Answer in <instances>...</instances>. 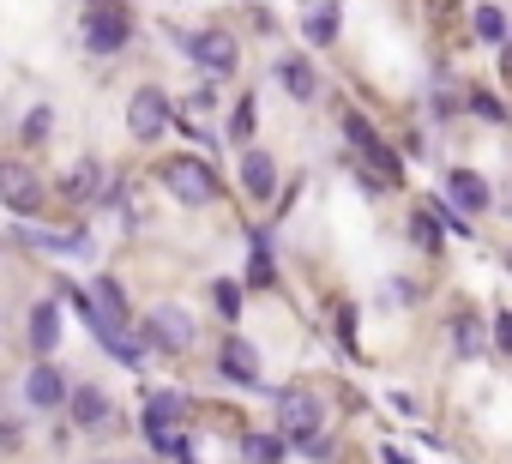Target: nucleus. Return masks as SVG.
<instances>
[{
    "instance_id": "obj_13",
    "label": "nucleus",
    "mask_w": 512,
    "mask_h": 464,
    "mask_svg": "<svg viewBox=\"0 0 512 464\" xmlns=\"http://www.w3.org/2000/svg\"><path fill=\"white\" fill-rule=\"evenodd\" d=\"M278 79H284V91H290L296 103H314V91H320V73H314L308 61H296V55L278 61Z\"/></svg>"
},
{
    "instance_id": "obj_10",
    "label": "nucleus",
    "mask_w": 512,
    "mask_h": 464,
    "mask_svg": "<svg viewBox=\"0 0 512 464\" xmlns=\"http://www.w3.org/2000/svg\"><path fill=\"white\" fill-rule=\"evenodd\" d=\"M181 404H187L181 392H151V398H145V434H151V440L175 434V422H181Z\"/></svg>"
},
{
    "instance_id": "obj_4",
    "label": "nucleus",
    "mask_w": 512,
    "mask_h": 464,
    "mask_svg": "<svg viewBox=\"0 0 512 464\" xmlns=\"http://www.w3.org/2000/svg\"><path fill=\"white\" fill-rule=\"evenodd\" d=\"M169 115H175V109H169V97H163L157 85L133 91V103H127V127H133V139H145V145L169 127Z\"/></svg>"
},
{
    "instance_id": "obj_18",
    "label": "nucleus",
    "mask_w": 512,
    "mask_h": 464,
    "mask_svg": "<svg viewBox=\"0 0 512 464\" xmlns=\"http://www.w3.org/2000/svg\"><path fill=\"white\" fill-rule=\"evenodd\" d=\"M452 350L470 356V362L482 356V320H476V314H458V320H452Z\"/></svg>"
},
{
    "instance_id": "obj_27",
    "label": "nucleus",
    "mask_w": 512,
    "mask_h": 464,
    "mask_svg": "<svg viewBox=\"0 0 512 464\" xmlns=\"http://www.w3.org/2000/svg\"><path fill=\"white\" fill-rule=\"evenodd\" d=\"M229 133H235V139H247V133H253V97H241V109H235Z\"/></svg>"
},
{
    "instance_id": "obj_14",
    "label": "nucleus",
    "mask_w": 512,
    "mask_h": 464,
    "mask_svg": "<svg viewBox=\"0 0 512 464\" xmlns=\"http://www.w3.org/2000/svg\"><path fill=\"white\" fill-rule=\"evenodd\" d=\"M0 193H7V205H13V211H37V205H43V187H37L31 175H19V169L0 175Z\"/></svg>"
},
{
    "instance_id": "obj_19",
    "label": "nucleus",
    "mask_w": 512,
    "mask_h": 464,
    "mask_svg": "<svg viewBox=\"0 0 512 464\" xmlns=\"http://www.w3.org/2000/svg\"><path fill=\"white\" fill-rule=\"evenodd\" d=\"M476 37H482V43H506V37H512L506 13H500V7H482V13H476Z\"/></svg>"
},
{
    "instance_id": "obj_32",
    "label": "nucleus",
    "mask_w": 512,
    "mask_h": 464,
    "mask_svg": "<svg viewBox=\"0 0 512 464\" xmlns=\"http://www.w3.org/2000/svg\"><path fill=\"white\" fill-rule=\"evenodd\" d=\"M0 175H7V169H0Z\"/></svg>"
},
{
    "instance_id": "obj_33",
    "label": "nucleus",
    "mask_w": 512,
    "mask_h": 464,
    "mask_svg": "<svg viewBox=\"0 0 512 464\" xmlns=\"http://www.w3.org/2000/svg\"><path fill=\"white\" fill-rule=\"evenodd\" d=\"M103 464H109V458H103Z\"/></svg>"
},
{
    "instance_id": "obj_15",
    "label": "nucleus",
    "mask_w": 512,
    "mask_h": 464,
    "mask_svg": "<svg viewBox=\"0 0 512 464\" xmlns=\"http://www.w3.org/2000/svg\"><path fill=\"white\" fill-rule=\"evenodd\" d=\"M73 422H79V428H103V422H109V398H103L97 386H79V392H73Z\"/></svg>"
},
{
    "instance_id": "obj_2",
    "label": "nucleus",
    "mask_w": 512,
    "mask_h": 464,
    "mask_svg": "<svg viewBox=\"0 0 512 464\" xmlns=\"http://www.w3.org/2000/svg\"><path fill=\"white\" fill-rule=\"evenodd\" d=\"M79 37H85V49H91V55H115V49L133 37V25H127V13H121V7H109V0H103V7H91V13H85Z\"/></svg>"
},
{
    "instance_id": "obj_24",
    "label": "nucleus",
    "mask_w": 512,
    "mask_h": 464,
    "mask_svg": "<svg viewBox=\"0 0 512 464\" xmlns=\"http://www.w3.org/2000/svg\"><path fill=\"white\" fill-rule=\"evenodd\" d=\"M211 302H217V314H223V320H235V314H241V290H235V284H217V290H211Z\"/></svg>"
},
{
    "instance_id": "obj_29",
    "label": "nucleus",
    "mask_w": 512,
    "mask_h": 464,
    "mask_svg": "<svg viewBox=\"0 0 512 464\" xmlns=\"http://www.w3.org/2000/svg\"><path fill=\"white\" fill-rule=\"evenodd\" d=\"M500 55H506V67H512V37H506V43H500Z\"/></svg>"
},
{
    "instance_id": "obj_1",
    "label": "nucleus",
    "mask_w": 512,
    "mask_h": 464,
    "mask_svg": "<svg viewBox=\"0 0 512 464\" xmlns=\"http://www.w3.org/2000/svg\"><path fill=\"white\" fill-rule=\"evenodd\" d=\"M163 187H169L181 205H211V199H217V175H211V163L193 157V151H181V157L163 163Z\"/></svg>"
},
{
    "instance_id": "obj_9",
    "label": "nucleus",
    "mask_w": 512,
    "mask_h": 464,
    "mask_svg": "<svg viewBox=\"0 0 512 464\" xmlns=\"http://www.w3.org/2000/svg\"><path fill=\"white\" fill-rule=\"evenodd\" d=\"M241 187H247L253 199L266 205V199L278 193V163H272L266 151H247V157H241Z\"/></svg>"
},
{
    "instance_id": "obj_30",
    "label": "nucleus",
    "mask_w": 512,
    "mask_h": 464,
    "mask_svg": "<svg viewBox=\"0 0 512 464\" xmlns=\"http://www.w3.org/2000/svg\"><path fill=\"white\" fill-rule=\"evenodd\" d=\"M506 272H512V248H506Z\"/></svg>"
},
{
    "instance_id": "obj_12",
    "label": "nucleus",
    "mask_w": 512,
    "mask_h": 464,
    "mask_svg": "<svg viewBox=\"0 0 512 464\" xmlns=\"http://www.w3.org/2000/svg\"><path fill=\"white\" fill-rule=\"evenodd\" d=\"M55 344H61V308L55 302H37L31 308V350L37 356H55Z\"/></svg>"
},
{
    "instance_id": "obj_22",
    "label": "nucleus",
    "mask_w": 512,
    "mask_h": 464,
    "mask_svg": "<svg viewBox=\"0 0 512 464\" xmlns=\"http://www.w3.org/2000/svg\"><path fill=\"white\" fill-rule=\"evenodd\" d=\"M91 181H97V169H91V163H79V169H67L61 193H67V199H85V193H91Z\"/></svg>"
},
{
    "instance_id": "obj_16",
    "label": "nucleus",
    "mask_w": 512,
    "mask_h": 464,
    "mask_svg": "<svg viewBox=\"0 0 512 464\" xmlns=\"http://www.w3.org/2000/svg\"><path fill=\"white\" fill-rule=\"evenodd\" d=\"M223 374H229V380H241V386L260 380V368H253V350H247L241 338H229V344H223Z\"/></svg>"
},
{
    "instance_id": "obj_21",
    "label": "nucleus",
    "mask_w": 512,
    "mask_h": 464,
    "mask_svg": "<svg viewBox=\"0 0 512 464\" xmlns=\"http://www.w3.org/2000/svg\"><path fill=\"white\" fill-rule=\"evenodd\" d=\"M247 458H253V464H278V458H284V440H278V434H253V440H247Z\"/></svg>"
},
{
    "instance_id": "obj_17",
    "label": "nucleus",
    "mask_w": 512,
    "mask_h": 464,
    "mask_svg": "<svg viewBox=\"0 0 512 464\" xmlns=\"http://www.w3.org/2000/svg\"><path fill=\"white\" fill-rule=\"evenodd\" d=\"M302 37H308L314 49H326V43L338 37V7H314V13L302 19Z\"/></svg>"
},
{
    "instance_id": "obj_28",
    "label": "nucleus",
    "mask_w": 512,
    "mask_h": 464,
    "mask_svg": "<svg viewBox=\"0 0 512 464\" xmlns=\"http://www.w3.org/2000/svg\"><path fill=\"white\" fill-rule=\"evenodd\" d=\"M494 344L512 356V314H500V320H494Z\"/></svg>"
},
{
    "instance_id": "obj_5",
    "label": "nucleus",
    "mask_w": 512,
    "mask_h": 464,
    "mask_svg": "<svg viewBox=\"0 0 512 464\" xmlns=\"http://www.w3.org/2000/svg\"><path fill=\"white\" fill-rule=\"evenodd\" d=\"M344 133H350V145H356V151H362V157H368L386 181H398V151H392V145H386V139H380L362 115H344Z\"/></svg>"
},
{
    "instance_id": "obj_23",
    "label": "nucleus",
    "mask_w": 512,
    "mask_h": 464,
    "mask_svg": "<svg viewBox=\"0 0 512 464\" xmlns=\"http://www.w3.org/2000/svg\"><path fill=\"white\" fill-rule=\"evenodd\" d=\"M410 229H416V242H422L428 254L440 248V229H434V217H428V211H410Z\"/></svg>"
},
{
    "instance_id": "obj_25",
    "label": "nucleus",
    "mask_w": 512,
    "mask_h": 464,
    "mask_svg": "<svg viewBox=\"0 0 512 464\" xmlns=\"http://www.w3.org/2000/svg\"><path fill=\"white\" fill-rule=\"evenodd\" d=\"M247 284H272V254H266V242L253 248V266H247Z\"/></svg>"
},
{
    "instance_id": "obj_6",
    "label": "nucleus",
    "mask_w": 512,
    "mask_h": 464,
    "mask_svg": "<svg viewBox=\"0 0 512 464\" xmlns=\"http://www.w3.org/2000/svg\"><path fill=\"white\" fill-rule=\"evenodd\" d=\"M278 422H284V434H296V446H308V440L320 434V404H314L308 392H284Z\"/></svg>"
},
{
    "instance_id": "obj_7",
    "label": "nucleus",
    "mask_w": 512,
    "mask_h": 464,
    "mask_svg": "<svg viewBox=\"0 0 512 464\" xmlns=\"http://www.w3.org/2000/svg\"><path fill=\"white\" fill-rule=\"evenodd\" d=\"M145 338H151L157 350H193V320H187L181 308H157L151 326H145Z\"/></svg>"
},
{
    "instance_id": "obj_26",
    "label": "nucleus",
    "mask_w": 512,
    "mask_h": 464,
    "mask_svg": "<svg viewBox=\"0 0 512 464\" xmlns=\"http://www.w3.org/2000/svg\"><path fill=\"white\" fill-rule=\"evenodd\" d=\"M470 109H476L482 121H506V115H500V103H494L488 91H470Z\"/></svg>"
},
{
    "instance_id": "obj_11",
    "label": "nucleus",
    "mask_w": 512,
    "mask_h": 464,
    "mask_svg": "<svg viewBox=\"0 0 512 464\" xmlns=\"http://www.w3.org/2000/svg\"><path fill=\"white\" fill-rule=\"evenodd\" d=\"M446 193H452L464 211H488V199H494V193H488V181H482L476 169H452V175H446Z\"/></svg>"
},
{
    "instance_id": "obj_3",
    "label": "nucleus",
    "mask_w": 512,
    "mask_h": 464,
    "mask_svg": "<svg viewBox=\"0 0 512 464\" xmlns=\"http://www.w3.org/2000/svg\"><path fill=\"white\" fill-rule=\"evenodd\" d=\"M181 43H187V55H193L205 73H217V79H229V73L241 67V49H235L229 31H193V37H181Z\"/></svg>"
},
{
    "instance_id": "obj_20",
    "label": "nucleus",
    "mask_w": 512,
    "mask_h": 464,
    "mask_svg": "<svg viewBox=\"0 0 512 464\" xmlns=\"http://www.w3.org/2000/svg\"><path fill=\"white\" fill-rule=\"evenodd\" d=\"M97 302H103V314H109V320H121V326H127V290H121L115 278H97Z\"/></svg>"
},
{
    "instance_id": "obj_8",
    "label": "nucleus",
    "mask_w": 512,
    "mask_h": 464,
    "mask_svg": "<svg viewBox=\"0 0 512 464\" xmlns=\"http://www.w3.org/2000/svg\"><path fill=\"white\" fill-rule=\"evenodd\" d=\"M25 398H31V410H61V398H67V380H61L49 362H37V368L25 374Z\"/></svg>"
},
{
    "instance_id": "obj_31",
    "label": "nucleus",
    "mask_w": 512,
    "mask_h": 464,
    "mask_svg": "<svg viewBox=\"0 0 512 464\" xmlns=\"http://www.w3.org/2000/svg\"><path fill=\"white\" fill-rule=\"evenodd\" d=\"M91 7H103V0H91Z\"/></svg>"
}]
</instances>
